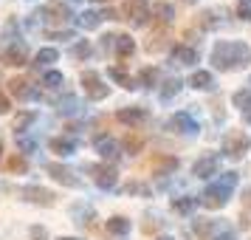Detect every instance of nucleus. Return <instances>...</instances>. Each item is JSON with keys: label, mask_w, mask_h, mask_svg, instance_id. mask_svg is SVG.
I'll return each instance as SVG.
<instances>
[{"label": "nucleus", "mask_w": 251, "mask_h": 240, "mask_svg": "<svg viewBox=\"0 0 251 240\" xmlns=\"http://www.w3.org/2000/svg\"><path fill=\"white\" fill-rule=\"evenodd\" d=\"M3 34H6L9 43H20V40H23V37H20V23H17V17H9V20H6Z\"/></svg>", "instance_id": "obj_41"}, {"label": "nucleus", "mask_w": 251, "mask_h": 240, "mask_svg": "<svg viewBox=\"0 0 251 240\" xmlns=\"http://www.w3.org/2000/svg\"><path fill=\"white\" fill-rule=\"evenodd\" d=\"M46 172H48V175H51L57 184L68 187V189H82V178H79L74 170H71V167L59 164V161H48V164H46Z\"/></svg>", "instance_id": "obj_9"}, {"label": "nucleus", "mask_w": 251, "mask_h": 240, "mask_svg": "<svg viewBox=\"0 0 251 240\" xmlns=\"http://www.w3.org/2000/svg\"><path fill=\"white\" fill-rule=\"evenodd\" d=\"M249 150H251L249 133H243V130H228L226 136H223V156H228V159L240 161Z\"/></svg>", "instance_id": "obj_7"}, {"label": "nucleus", "mask_w": 251, "mask_h": 240, "mask_svg": "<svg viewBox=\"0 0 251 240\" xmlns=\"http://www.w3.org/2000/svg\"><path fill=\"white\" fill-rule=\"evenodd\" d=\"M17 138V150H20V156H31V153H37L40 150V138H34V136H14Z\"/></svg>", "instance_id": "obj_36"}, {"label": "nucleus", "mask_w": 251, "mask_h": 240, "mask_svg": "<svg viewBox=\"0 0 251 240\" xmlns=\"http://www.w3.org/2000/svg\"><path fill=\"white\" fill-rule=\"evenodd\" d=\"M249 99H251V93H249V91H237L234 96H231V102L237 105V107H246V105H249Z\"/></svg>", "instance_id": "obj_46"}, {"label": "nucleus", "mask_w": 251, "mask_h": 240, "mask_svg": "<svg viewBox=\"0 0 251 240\" xmlns=\"http://www.w3.org/2000/svg\"><path fill=\"white\" fill-rule=\"evenodd\" d=\"M122 192L125 195H141V198H152V189H150V184L144 181H130L122 187Z\"/></svg>", "instance_id": "obj_39"}, {"label": "nucleus", "mask_w": 251, "mask_h": 240, "mask_svg": "<svg viewBox=\"0 0 251 240\" xmlns=\"http://www.w3.org/2000/svg\"><path fill=\"white\" fill-rule=\"evenodd\" d=\"M195 62H201V54L192 46H175L170 51V65H175V68H189Z\"/></svg>", "instance_id": "obj_15"}, {"label": "nucleus", "mask_w": 251, "mask_h": 240, "mask_svg": "<svg viewBox=\"0 0 251 240\" xmlns=\"http://www.w3.org/2000/svg\"><path fill=\"white\" fill-rule=\"evenodd\" d=\"M237 172L234 170H228L220 175V181L217 184H209L203 189V195L198 198L201 204H203V209H223V206L231 201V192H234V187H237Z\"/></svg>", "instance_id": "obj_3"}, {"label": "nucleus", "mask_w": 251, "mask_h": 240, "mask_svg": "<svg viewBox=\"0 0 251 240\" xmlns=\"http://www.w3.org/2000/svg\"><path fill=\"white\" fill-rule=\"evenodd\" d=\"M167 43H170V26H161V31H155V34L150 37L147 51L155 54V51H161V48H167Z\"/></svg>", "instance_id": "obj_32"}, {"label": "nucleus", "mask_w": 251, "mask_h": 240, "mask_svg": "<svg viewBox=\"0 0 251 240\" xmlns=\"http://www.w3.org/2000/svg\"><path fill=\"white\" fill-rule=\"evenodd\" d=\"M9 110H12V102H9V96H6V93L0 91V116H6Z\"/></svg>", "instance_id": "obj_47"}, {"label": "nucleus", "mask_w": 251, "mask_h": 240, "mask_svg": "<svg viewBox=\"0 0 251 240\" xmlns=\"http://www.w3.org/2000/svg\"><path fill=\"white\" fill-rule=\"evenodd\" d=\"M178 167H181V161L175 156H158L152 164V172H155V178H167V175H175Z\"/></svg>", "instance_id": "obj_24"}, {"label": "nucleus", "mask_w": 251, "mask_h": 240, "mask_svg": "<svg viewBox=\"0 0 251 240\" xmlns=\"http://www.w3.org/2000/svg\"><path fill=\"white\" fill-rule=\"evenodd\" d=\"M40 85H43L46 91H59V88L65 85V74H62V71H54V68H51V71H46V74H43Z\"/></svg>", "instance_id": "obj_30"}, {"label": "nucleus", "mask_w": 251, "mask_h": 240, "mask_svg": "<svg viewBox=\"0 0 251 240\" xmlns=\"http://www.w3.org/2000/svg\"><path fill=\"white\" fill-rule=\"evenodd\" d=\"M122 17H125L133 28H144V26L150 23L147 0H125V6H122Z\"/></svg>", "instance_id": "obj_8"}, {"label": "nucleus", "mask_w": 251, "mask_h": 240, "mask_svg": "<svg viewBox=\"0 0 251 240\" xmlns=\"http://www.w3.org/2000/svg\"><path fill=\"white\" fill-rule=\"evenodd\" d=\"M40 119V113L37 110H20V113L12 119V130H14V136H25L31 127H34V122Z\"/></svg>", "instance_id": "obj_23"}, {"label": "nucleus", "mask_w": 251, "mask_h": 240, "mask_svg": "<svg viewBox=\"0 0 251 240\" xmlns=\"http://www.w3.org/2000/svg\"><path fill=\"white\" fill-rule=\"evenodd\" d=\"M79 82H82L85 96H88L91 102H102V99L110 96V85L102 80V74H99V71H82Z\"/></svg>", "instance_id": "obj_6"}, {"label": "nucleus", "mask_w": 251, "mask_h": 240, "mask_svg": "<svg viewBox=\"0 0 251 240\" xmlns=\"http://www.w3.org/2000/svg\"><path fill=\"white\" fill-rule=\"evenodd\" d=\"M93 3H107V0H93Z\"/></svg>", "instance_id": "obj_56"}, {"label": "nucleus", "mask_w": 251, "mask_h": 240, "mask_svg": "<svg viewBox=\"0 0 251 240\" xmlns=\"http://www.w3.org/2000/svg\"><path fill=\"white\" fill-rule=\"evenodd\" d=\"M130 229H133V220H130V217H125V215L107 217V232H110L113 238H127Z\"/></svg>", "instance_id": "obj_25"}, {"label": "nucleus", "mask_w": 251, "mask_h": 240, "mask_svg": "<svg viewBox=\"0 0 251 240\" xmlns=\"http://www.w3.org/2000/svg\"><path fill=\"white\" fill-rule=\"evenodd\" d=\"M57 240H79V238H57Z\"/></svg>", "instance_id": "obj_55"}, {"label": "nucleus", "mask_w": 251, "mask_h": 240, "mask_svg": "<svg viewBox=\"0 0 251 240\" xmlns=\"http://www.w3.org/2000/svg\"><path fill=\"white\" fill-rule=\"evenodd\" d=\"M217 170H220V159H217V156H203V159L195 161L192 175L203 181V178H212V175H217Z\"/></svg>", "instance_id": "obj_19"}, {"label": "nucleus", "mask_w": 251, "mask_h": 240, "mask_svg": "<svg viewBox=\"0 0 251 240\" xmlns=\"http://www.w3.org/2000/svg\"><path fill=\"white\" fill-rule=\"evenodd\" d=\"M167 130L170 133H175V136H186V138H192L198 136V130H201V125L192 119V113H186V110H181V113H175L167 122Z\"/></svg>", "instance_id": "obj_10"}, {"label": "nucleus", "mask_w": 251, "mask_h": 240, "mask_svg": "<svg viewBox=\"0 0 251 240\" xmlns=\"http://www.w3.org/2000/svg\"><path fill=\"white\" fill-rule=\"evenodd\" d=\"M141 147H144V138L136 136V133H127L125 141H122V150H125V153H130V156L141 153Z\"/></svg>", "instance_id": "obj_40"}, {"label": "nucleus", "mask_w": 251, "mask_h": 240, "mask_svg": "<svg viewBox=\"0 0 251 240\" xmlns=\"http://www.w3.org/2000/svg\"><path fill=\"white\" fill-rule=\"evenodd\" d=\"M0 161H3V138H0Z\"/></svg>", "instance_id": "obj_54"}, {"label": "nucleus", "mask_w": 251, "mask_h": 240, "mask_svg": "<svg viewBox=\"0 0 251 240\" xmlns=\"http://www.w3.org/2000/svg\"><path fill=\"white\" fill-rule=\"evenodd\" d=\"M34 20L46 31H62V28H68L71 20H76L74 12H71L68 3H62V0H48L46 6H40L34 12Z\"/></svg>", "instance_id": "obj_2"}, {"label": "nucleus", "mask_w": 251, "mask_h": 240, "mask_svg": "<svg viewBox=\"0 0 251 240\" xmlns=\"http://www.w3.org/2000/svg\"><path fill=\"white\" fill-rule=\"evenodd\" d=\"M9 85V93H12L14 99H20V102H31V99H43V91L40 88H34L28 80H23V77H14V80L6 82Z\"/></svg>", "instance_id": "obj_13"}, {"label": "nucleus", "mask_w": 251, "mask_h": 240, "mask_svg": "<svg viewBox=\"0 0 251 240\" xmlns=\"http://www.w3.org/2000/svg\"><path fill=\"white\" fill-rule=\"evenodd\" d=\"M20 201L31 206H43V209H51V206L57 204V192L54 189H46V187H40V184H23V187H17L14 189Z\"/></svg>", "instance_id": "obj_4"}, {"label": "nucleus", "mask_w": 251, "mask_h": 240, "mask_svg": "<svg viewBox=\"0 0 251 240\" xmlns=\"http://www.w3.org/2000/svg\"><path fill=\"white\" fill-rule=\"evenodd\" d=\"M251 62V48L249 43H240V40H220L212 48V65L217 71H240L249 68Z\"/></svg>", "instance_id": "obj_1"}, {"label": "nucleus", "mask_w": 251, "mask_h": 240, "mask_svg": "<svg viewBox=\"0 0 251 240\" xmlns=\"http://www.w3.org/2000/svg\"><path fill=\"white\" fill-rule=\"evenodd\" d=\"M152 14H155V20H161V26H172V20H175V6L172 3H155L152 6Z\"/></svg>", "instance_id": "obj_34"}, {"label": "nucleus", "mask_w": 251, "mask_h": 240, "mask_svg": "<svg viewBox=\"0 0 251 240\" xmlns=\"http://www.w3.org/2000/svg\"><path fill=\"white\" fill-rule=\"evenodd\" d=\"M6 170L12 172V175H25V172H28V161H25V156L14 153L12 159L6 161Z\"/></svg>", "instance_id": "obj_38"}, {"label": "nucleus", "mask_w": 251, "mask_h": 240, "mask_svg": "<svg viewBox=\"0 0 251 240\" xmlns=\"http://www.w3.org/2000/svg\"><path fill=\"white\" fill-rule=\"evenodd\" d=\"M48 40H76V34L71 28H62V31H46Z\"/></svg>", "instance_id": "obj_45"}, {"label": "nucleus", "mask_w": 251, "mask_h": 240, "mask_svg": "<svg viewBox=\"0 0 251 240\" xmlns=\"http://www.w3.org/2000/svg\"><path fill=\"white\" fill-rule=\"evenodd\" d=\"M212 240H237V235H234V229L228 226L226 220H220V226H217V232H215Z\"/></svg>", "instance_id": "obj_42"}, {"label": "nucleus", "mask_w": 251, "mask_h": 240, "mask_svg": "<svg viewBox=\"0 0 251 240\" xmlns=\"http://www.w3.org/2000/svg\"><path fill=\"white\" fill-rule=\"evenodd\" d=\"M147 116H150L147 107L130 105V107H119V110H116V122H122V125H127V127H136V125H141V122H147Z\"/></svg>", "instance_id": "obj_16"}, {"label": "nucleus", "mask_w": 251, "mask_h": 240, "mask_svg": "<svg viewBox=\"0 0 251 240\" xmlns=\"http://www.w3.org/2000/svg\"><path fill=\"white\" fill-rule=\"evenodd\" d=\"M113 54L119 59H130L136 54V40L130 34H116V46H113Z\"/></svg>", "instance_id": "obj_26"}, {"label": "nucleus", "mask_w": 251, "mask_h": 240, "mask_svg": "<svg viewBox=\"0 0 251 240\" xmlns=\"http://www.w3.org/2000/svg\"><path fill=\"white\" fill-rule=\"evenodd\" d=\"M28 240H51V238H48V229L43 223H34V226H28Z\"/></svg>", "instance_id": "obj_43"}, {"label": "nucleus", "mask_w": 251, "mask_h": 240, "mask_svg": "<svg viewBox=\"0 0 251 240\" xmlns=\"http://www.w3.org/2000/svg\"><path fill=\"white\" fill-rule=\"evenodd\" d=\"M76 26H79V28H85V31H96V28L102 26V12L88 9V12L76 14Z\"/></svg>", "instance_id": "obj_27"}, {"label": "nucleus", "mask_w": 251, "mask_h": 240, "mask_svg": "<svg viewBox=\"0 0 251 240\" xmlns=\"http://www.w3.org/2000/svg\"><path fill=\"white\" fill-rule=\"evenodd\" d=\"M57 59H59V51L48 46V48H40V51L34 54V65H37V68H48V71H51V65H54Z\"/></svg>", "instance_id": "obj_29"}, {"label": "nucleus", "mask_w": 251, "mask_h": 240, "mask_svg": "<svg viewBox=\"0 0 251 240\" xmlns=\"http://www.w3.org/2000/svg\"><path fill=\"white\" fill-rule=\"evenodd\" d=\"M82 110H85V105H82V99H79V96H74V93L57 99V113L65 116V119H74V116H79Z\"/></svg>", "instance_id": "obj_21"}, {"label": "nucleus", "mask_w": 251, "mask_h": 240, "mask_svg": "<svg viewBox=\"0 0 251 240\" xmlns=\"http://www.w3.org/2000/svg\"><path fill=\"white\" fill-rule=\"evenodd\" d=\"M243 119H246V122H249V125H251V99H249V105L243 107Z\"/></svg>", "instance_id": "obj_51"}, {"label": "nucleus", "mask_w": 251, "mask_h": 240, "mask_svg": "<svg viewBox=\"0 0 251 240\" xmlns=\"http://www.w3.org/2000/svg\"><path fill=\"white\" fill-rule=\"evenodd\" d=\"M71 59H88L93 54V48H91V40H76V43H74V46H71Z\"/></svg>", "instance_id": "obj_37"}, {"label": "nucleus", "mask_w": 251, "mask_h": 240, "mask_svg": "<svg viewBox=\"0 0 251 240\" xmlns=\"http://www.w3.org/2000/svg\"><path fill=\"white\" fill-rule=\"evenodd\" d=\"M68 3H82V0H68Z\"/></svg>", "instance_id": "obj_57"}, {"label": "nucleus", "mask_w": 251, "mask_h": 240, "mask_svg": "<svg viewBox=\"0 0 251 240\" xmlns=\"http://www.w3.org/2000/svg\"><path fill=\"white\" fill-rule=\"evenodd\" d=\"M48 150L54 156H59V159H71L76 153V141L71 136H54V138H48Z\"/></svg>", "instance_id": "obj_20"}, {"label": "nucleus", "mask_w": 251, "mask_h": 240, "mask_svg": "<svg viewBox=\"0 0 251 240\" xmlns=\"http://www.w3.org/2000/svg\"><path fill=\"white\" fill-rule=\"evenodd\" d=\"M0 62L9 65V68H23V65H28V46H25V40L9 43V46L3 48V54H0Z\"/></svg>", "instance_id": "obj_12"}, {"label": "nucleus", "mask_w": 251, "mask_h": 240, "mask_svg": "<svg viewBox=\"0 0 251 240\" xmlns=\"http://www.w3.org/2000/svg\"><path fill=\"white\" fill-rule=\"evenodd\" d=\"M243 204H246V212H251V187L243 192Z\"/></svg>", "instance_id": "obj_50"}, {"label": "nucleus", "mask_w": 251, "mask_h": 240, "mask_svg": "<svg viewBox=\"0 0 251 240\" xmlns=\"http://www.w3.org/2000/svg\"><path fill=\"white\" fill-rule=\"evenodd\" d=\"M228 23H231L228 9H223V6H215V9H206L203 14H198V26L203 31H217V28H226Z\"/></svg>", "instance_id": "obj_11"}, {"label": "nucleus", "mask_w": 251, "mask_h": 240, "mask_svg": "<svg viewBox=\"0 0 251 240\" xmlns=\"http://www.w3.org/2000/svg\"><path fill=\"white\" fill-rule=\"evenodd\" d=\"M186 3H198V0H186Z\"/></svg>", "instance_id": "obj_58"}, {"label": "nucleus", "mask_w": 251, "mask_h": 240, "mask_svg": "<svg viewBox=\"0 0 251 240\" xmlns=\"http://www.w3.org/2000/svg\"><path fill=\"white\" fill-rule=\"evenodd\" d=\"M85 172H91L93 175V184L102 189V192H113L116 187H119V170H116V164H85L82 167Z\"/></svg>", "instance_id": "obj_5"}, {"label": "nucleus", "mask_w": 251, "mask_h": 240, "mask_svg": "<svg viewBox=\"0 0 251 240\" xmlns=\"http://www.w3.org/2000/svg\"><path fill=\"white\" fill-rule=\"evenodd\" d=\"M102 20H122V14L116 9H102Z\"/></svg>", "instance_id": "obj_48"}, {"label": "nucleus", "mask_w": 251, "mask_h": 240, "mask_svg": "<svg viewBox=\"0 0 251 240\" xmlns=\"http://www.w3.org/2000/svg\"><path fill=\"white\" fill-rule=\"evenodd\" d=\"M246 91H249V93H251V77H249V82H246Z\"/></svg>", "instance_id": "obj_52"}, {"label": "nucleus", "mask_w": 251, "mask_h": 240, "mask_svg": "<svg viewBox=\"0 0 251 240\" xmlns=\"http://www.w3.org/2000/svg\"><path fill=\"white\" fill-rule=\"evenodd\" d=\"M107 77H110L116 85H122L125 91H136V88H138V80L127 74V68L122 65V62H119V65H110V68H107Z\"/></svg>", "instance_id": "obj_22"}, {"label": "nucleus", "mask_w": 251, "mask_h": 240, "mask_svg": "<svg viewBox=\"0 0 251 240\" xmlns=\"http://www.w3.org/2000/svg\"><path fill=\"white\" fill-rule=\"evenodd\" d=\"M181 88H183V82L181 80H167L164 85H158V96H161V102H170V99H175L178 93H181Z\"/></svg>", "instance_id": "obj_31"}, {"label": "nucleus", "mask_w": 251, "mask_h": 240, "mask_svg": "<svg viewBox=\"0 0 251 240\" xmlns=\"http://www.w3.org/2000/svg\"><path fill=\"white\" fill-rule=\"evenodd\" d=\"M217 226H220V220H195V235L201 240H212L215 238V232H217Z\"/></svg>", "instance_id": "obj_33"}, {"label": "nucleus", "mask_w": 251, "mask_h": 240, "mask_svg": "<svg viewBox=\"0 0 251 240\" xmlns=\"http://www.w3.org/2000/svg\"><path fill=\"white\" fill-rule=\"evenodd\" d=\"M237 17L240 20H251V0H240L237 3Z\"/></svg>", "instance_id": "obj_44"}, {"label": "nucleus", "mask_w": 251, "mask_h": 240, "mask_svg": "<svg viewBox=\"0 0 251 240\" xmlns=\"http://www.w3.org/2000/svg\"><path fill=\"white\" fill-rule=\"evenodd\" d=\"M68 212H71V220H74V223H76L79 229H91V226H93V220H96V209H93L91 204H85V201L74 204Z\"/></svg>", "instance_id": "obj_17"}, {"label": "nucleus", "mask_w": 251, "mask_h": 240, "mask_svg": "<svg viewBox=\"0 0 251 240\" xmlns=\"http://www.w3.org/2000/svg\"><path fill=\"white\" fill-rule=\"evenodd\" d=\"M138 88H155V85H158V80H161V74H158V68H141L138 71Z\"/></svg>", "instance_id": "obj_35"}, {"label": "nucleus", "mask_w": 251, "mask_h": 240, "mask_svg": "<svg viewBox=\"0 0 251 240\" xmlns=\"http://www.w3.org/2000/svg\"><path fill=\"white\" fill-rule=\"evenodd\" d=\"M155 240H172L170 235H161V238H155Z\"/></svg>", "instance_id": "obj_53"}, {"label": "nucleus", "mask_w": 251, "mask_h": 240, "mask_svg": "<svg viewBox=\"0 0 251 240\" xmlns=\"http://www.w3.org/2000/svg\"><path fill=\"white\" fill-rule=\"evenodd\" d=\"M198 206H201V201H198L195 195H181V198H172V212H178V215H192Z\"/></svg>", "instance_id": "obj_28"}, {"label": "nucleus", "mask_w": 251, "mask_h": 240, "mask_svg": "<svg viewBox=\"0 0 251 240\" xmlns=\"http://www.w3.org/2000/svg\"><path fill=\"white\" fill-rule=\"evenodd\" d=\"M93 147L102 156L104 164H116L119 156H122V141H116L113 136H96L93 138Z\"/></svg>", "instance_id": "obj_14"}, {"label": "nucleus", "mask_w": 251, "mask_h": 240, "mask_svg": "<svg viewBox=\"0 0 251 240\" xmlns=\"http://www.w3.org/2000/svg\"><path fill=\"white\" fill-rule=\"evenodd\" d=\"M186 85L195 88V91H203V93H215L217 91V80H215V74H212V71H195Z\"/></svg>", "instance_id": "obj_18"}, {"label": "nucleus", "mask_w": 251, "mask_h": 240, "mask_svg": "<svg viewBox=\"0 0 251 240\" xmlns=\"http://www.w3.org/2000/svg\"><path fill=\"white\" fill-rule=\"evenodd\" d=\"M144 217H147V223H144V232H152V226H155V217H158V215H155V212H147Z\"/></svg>", "instance_id": "obj_49"}]
</instances>
